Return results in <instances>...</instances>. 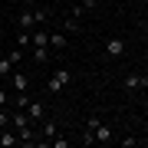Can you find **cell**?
<instances>
[{
    "label": "cell",
    "mask_w": 148,
    "mask_h": 148,
    "mask_svg": "<svg viewBox=\"0 0 148 148\" xmlns=\"http://www.w3.org/2000/svg\"><path fill=\"white\" fill-rule=\"evenodd\" d=\"M49 142H53V148H69V145H73V142H69V138H59V135H53V138H49Z\"/></svg>",
    "instance_id": "e0dca14e"
},
{
    "label": "cell",
    "mask_w": 148,
    "mask_h": 148,
    "mask_svg": "<svg viewBox=\"0 0 148 148\" xmlns=\"http://www.w3.org/2000/svg\"><path fill=\"white\" fill-rule=\"evenodd\" d=\"M27 115H30V122H43L46 119V106H43L40 99H30L27 102Z\"/></svg>",
    "instance_id": "3957f363"
},
{
    "label": "cell",
    "mask_w": 148,
    "mask_h": 148,
    "mask_svg": "<svg viewBox=\"0 0 148 148\" xmlns=\"http://www.w3.org/2000/svg\"><path fill=\"white\" fill-rule=\"evenodd\" d=\"M145 30H148V23H145Z\"/></svg>",
    "instance_id": "484cf974"
},
{
    "label": "cell",
    "mask_w": 148,
    "mask_h": 148,
    "mask_svg": "<svg viewBox=\"0 0 148 148\" xmlns=\"http://www.w3.org/2000/svg\"><path fill=\"white\" fill-rule=\"evenodd\" d=\"M27 102H30V89H27V92H20L16 99H10V106H13V109H27Z\"/></svg>",
    "instance_id": "5bb4252c"
},
{
    "label": "cell",
    "mask_w": 148,
    "mask_h": 148,
    "mask_svg": "<svg viewBox=\"0 0 148 148\" xmlns=\"http://www.w3.org/2000/svg\"><path fill=\"white\" fill-rule=\"evenodd\" d=\"M0 145L3 148H13V145H20V138H16V128H0Z\"/></svg>",
    "instance_id": "52a82bcc"
},
{
    "label": "cell",
    "mask_w": 148,
    "mask_h": 148,
    "mask_svg": "<svg viewBox=\"0 0 148 148\" xmlns=\"http://www.w3.org/2000/svg\"><path fill=\"white\" fill-rule=\"evenodd\" d=\"M76 30H79V20L69 13V16H66V33H76Z\"/></svg>",
    "instance_id": "2e32d148"
},
{
    "label": "cell",
    "mask_w": 148,
    "mask_h": 148,
    "mask_svg": "<svg viewBox=\"0 0 148 148\" xmlns=\"http://www.w3.org/2000/svg\"><path fill=\"white\" fill-rule=\"evenodd\" d=\"M16 46H20V49H27V46H30V33H27V30L16 36Z\"/></svg>",
    "instance_id": "ac0fdd59"
},
{
    "label": "cell",
    "mask_w": 148,
    "mask_h": 148,
    "mask_svg": "<svg viewBox=\"0 0 148 148\" xmlns=\"http://www.w3.org/2000/svg\"><path fill=\"white\" fill-rule=\"evenodd\" d=\"M33 63H46V59H49V46H33Z\"/></svg>",
    "instance_id": "8fae6325"
},
{
    "label": "cell",
    "mask_w": 148,
    "mask_h": 148,
    "mask_svg": "<svg viewBox=\"0 0 148 148\" xmlns=\"http://www.w3.org/2000/svg\"><path fill=\"white\" fill-rule=\"evenodd\" d=\"M125 49H128L125 36H109V40H106V56H109V59H119V56H125Z\"/></svg>",
    "instance_id": "7a4b0ae2"
},
{
    "label": "cell",
    "mask_w": 148,
    "mask_h": 148,
    "mask_svg": "<svg viewBox=\"0 0 148 148\" xmlns=\"http://www.w3.org/2000/svg\"><path fill=\"white\" fill-rule=\"evenodd\" d=\"M145 86H148L145 76H138V73H128V76H125V89H128V92H142Z\"/></svg>",
    "instance_id": "5b68a950"
},
{
    "label": "cell",
    "mask_w": 148,
    "mask_h": 148,
    "mask_svg": "<svg viewBox=\"0 0 148 148\" xmlns=\"http://www.w3.org/2000/svg\"><path fill=\"white\" fill-rule=\"evenodd\" d=\"M92 132H95V142H102V145H109V142H115V132H112V128L106 125V122H99V125H95Z\"/></svg>",
    "instance_id": "8992f818"
},
{
    "label": "cell",
    "mask_w": 148,
    "mask_h": 148,
    "mask_svg": "<svg viewBox=\"0 0 148 148\" xmlns=\"http://www.w3.org/2000/svg\"><path fill=\"white\" fill-rule=\"evenodd\" d=\"M79 3H82V10H86V13H89V10H92V7H95V3H99V0H79Z\"/></svg>",
    "instance_id": "603a6c76"
},
{
    "label": "cell",
    "mask_w": 148,
    "mask_h": 148,
    "mask_svg": "<svg viewBox=\"0 0 148 148\" xmlns=\"http://www.w3.org/2000/svg\"><path fill=\"white\" fill-rule=\"evenodd\" d=\"M7 106H10V95H7V89L0 86V109H7Z\"/></svg>",
    "instance_id": "44dd1931"
},
{
    "label": "cell",
    "mask_w": 148,
    "mask_h": 148,
    "mask_svg": "<svg viewBox=\"0 0 148 148\" xmlns=\"http://www.w3.org/2000/svg\"><path fill=\"white\" fill-rule=\"evenodd\" d=\"M66 46H69V36H66V33H49V49L59 53V49H66Z\"/></svg>",
    "instance_id": "30bf717a"
},
{
    "label": "cell",
    "mask_w": 148,
    "mask_h": 148,
    "mask_svg": "<svg viewBox=\"0 0 148 148\" xmlns=\"http://www.w3.org/2000/svg\"><path fill=\"white\" fill-rule=\"evenodd\" d=\"M56 132H59V128H56V122H49V119H43V128H40V135H43V138H53Z\"/></svg>",
    "instance_id": "4fadbf2b"
},
{
    "label": "cell",
    "mask_w": 148,
    "mask_h": 148,
    "mask_svg": "<svg viewBox=\"0 0 148 148\" xmlns=\"http://www.w3.org/2000/svg\"><path fill=\"white\" fill-rule=\"evenodd\" d=\"M10 86H13L16 92H27L30 89V76L27 73H10Z\"/></svg>",
    "instance_id": "ba28073f"
},
{
    "label": "cell",
    "mask_w": 148,
    "mask_h": 148,
    "mask_svg": "<svg viewBox=\"0 0 148 148\" xmlns=\"http://www.w3.org/2000/svg\"><path fill=\"white\" fill-rule=\"evenodd\" d=\"M69 82H73V69H66V66H63V69H56V73L49 76V82H46V89H49V92L56 95V92H63V89H66Z\"/></svg>",
    "instance_id": "6da1fadb"
},
{
    "label": "cell",
    "mask_w": 148,
    "mask_h": 148,
    "mask_svg": "<svg viewBox=\"0 0 148 148\" xmlns=\"http://www.w3.org/2000/svg\"><path fill=\"white\" fill-rule=\"evenodd\" d=\"M30 46H49V33L46 30H30Z\"/></svg>",
    "instance_id": "9c48e42d"
},
{
    "label": "cell",
    "mask_w": 148,
    "mask_h": 148,
    "mask_svg": "<svg viewBox=\"0 0 148 148\" xmlns=\"http://www.w3.org/2000/svg\"><path fill=\"white\" fill-rule=\"evenodd\" d=\"M16 23H20V30H27V33H30V30H36V27H40L36 10H23L20 16H16Z\"/></svg>",
    "instance_id": "277c9868"
},
{
    "label": "cell",
    "mask_w": 148,
    "mask_h": 148,
    "mask_svg": "<svg viewBox=\"0 0 148 148\" xmlns=\"http://www.w3.org/2000/svg\"><path fill=\"white\" fill-rule=\"evenodd\" d=\"M119 145L122 148H135V145H142V138H119Z\"/></svg>",
    "instance_id": "d6986e66"
},
{
    "label": "cell",
    "mask_w": 148,
    "mask_h": 148,
    "mask_svg": "<svg viewBox=\"0 0 148 148\" xmlns=\"http://www.w3.org/2000/svg\"><path fill=\"white\" fill-rule=\"evenodd\" d=\"M36 20H40V27L49 20V10H46V7H36Z\"/></svg>",
    "instance_id": "ffe728a7"
},
{
    "label": "cell",
    "mask_w": 148,
    "mask_h": 148,
    "mask_svg": "<svg viewBox=\"0 0 148 148\" xmlns=\"http://www.w3.org/2000/svg\"><path fill=\"white\" fill-rule=\"evenodd\" d=\"M99 122H102L99 115H86V125H89V128H95V125H99Z\"/></svg>",
    "instance_id": "7402d4cb"
},
{
    "label": "cell",
    "mask_w": 148,
    "mask_h": 148,
    "mask_svg": "<svg viewBox=\"0 0 148 148\" xmlns=\"http://www.w3.org/2000/svg\"><path fill=\"white\" fill-rule=\"evenodd\" d=\"M20 3H33V0H20Z\"/></svg>",
    "instance_id": "cb8c5ba5"
},
{
    "label": "cell",
    "mask_w": 148,
    "mask_h": 148,
    "mask_svg": "<svg viewBox=\"0 0 148 148\" xmlns=\"http://www.w3.org/2000/svg\"><path fill=\"white\" fill-rule=\"evenodd\" d=\"M13 66H16V63H13L10 56H3V59H0V79H7V76L13 73Z\"/></svg>",
    "instance_id": "7c38bea8"
},
{
    "label": "cell",
    "mask_w": 148,
    "mask_h": 148,
    "mask_svg": "<svg viewBox=\"0 0 148 148\" xmlns=\"http://www.w3.org/2000/svg\"><path fill=\"white\" fill-rule=\"evenodd\" d=\"M79 145H95V132H92L89 125L82 128V135H79Z\"/></svg>",
    "instance_id": "9a60e30c"
},
{
    "label": "cell",
    "mask_w": 148,
    "mask_h": 148,
    "mask_svg": "<svg viewBox=\"0 0 148 148\" xmlns=\"http://www.w3.org/2000/svg\"><path fill=\"white\" fill-rule=\"evenodd\" d=\"M0 27H3V20H0Z\"/></svg>",
    "instance_id": "d4e9b609"
}]
</instances>
